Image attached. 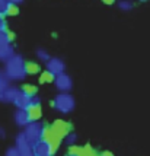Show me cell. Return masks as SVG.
Segmentation results:
<instances>
[{"instance_id":"6da1fadb","label":"cell","mask_w":150,"mask_h":156,"mask_svg":"<svg viewBox=\"0 0 150 156\" xmlns=\"http://www.w3.org/2000/svg\"><path fill=\"white\" fill-rule=\"evenodd\" d=\"M3 70L6 76L10 79L12 82H22L25 77H26L28 72H26V63L23 60V57L21 54L10 55L5 63H3Z\"/></svg>"},{"instance_id":"7a4b0ae2","label":"cell","mask_w":150,"mask_h":156,"mask_svg":"<svg viewBox=\"0 0 150 156\" xmlns=\"http://www.w3.org/2000/svg\"><path fill=\"white\" fill-rule=\"evenodd\" d=\"M53 107L60 114H70L76 107V101L70 92H60L53 101Z\"/></svg>"},{"instance_id":"3957f363","label":"cell","mask_w":150,"mask_h":156,"mask_svg":"<svg viewBox=\"0 0 150 156\" xmlns=\"http://www.w3.org/2000/svg\"><path fill=\"white\" fill-rule=\"evenodd\" d=\"M23 136L26 137V140L32 146H34L35 143H38L40 140L44 139V134H45V127H44V124L40 122L38 120H35V121H31L28 124L26 127H23Z\"/></svg>"},{"instance_id":"277c9868","label":"cell","mask_w":150,"mask_h":156,"mask_svg":"<svg viewBox=\"0 0 150 156\" xmlns=\"http://www.w3.org/2000/svg\"><path fill=\"white\" fill-rule=\"evenodd\" d=\"M13 40V35L10 34L9 31H0V61L5 63V61L15 54V47L12 44Z\"/></svg>"},{"instance_id":"5b68a950","label":"cell","mask_w":150,"mask_h":156,"mask_svg":"<svg viewBox=\"0 0 150 156\" xmlns=\"http://www.w3.org/2000/svg\"><path fill=\"white\" fill-rule=\"evenodd\" d=\"M32 152H34V156H53L55 152V146L44 137L42 140L32 146Z\"/></svg>"},{"instance_id":"8992f818","label":"cell","mask_w":150,"mask_h":156,"mask_svg":"<svg viewBox=\"0 0 150 156\" xmlns=\"http://www.w3.org/2000/svg\"><path fill=\"white\" fill-rule=\"evenodd\" d=\"M45 70L50 72L51 75H60V73H64L66 70V63L58 58V57H50L47 61H45Z\"/></svg>"},{"instance_id":"52a82bcc","label":"cell","mask_w":150,"mask_h":156,"mask_svg":"<svg viewBox=\"0 0 150 156\" xmlns=\"http://www.w3.org/2000/svg\"><path fill=\"white\" fill-rule=\"evenodd\" d=\"M15 146L18 147L21 156H34V152H32V144L26 140V137L23 136V133H19L16 139H15Z\"/></svg>"},{"instance_id":"ba28073f","label":"cell","mask_w":150,"mask_h":156,"mask_svg":"<svg viewBox=\"0 0 150 156\" xmlns=\"http://www.w3.org/2000/svg\"><path fill=\"white\" fill-rule=\"evenodd\" d=\"M55 88L58 89L60 92H70L72 88H73V80L72 77L67 75V73H60L54 77V82Z\"/></svg>"},{"instance_id":"9c48e42d","label":"cell","mask_w":150,"mask_h":156,"mask_svg":"<svg viewBox=\"0 0 150 156\" xmlns=\"http://www.w3.org/2000/svg\"><path fill=\"white\" fill-rule=\"evenodd\" d=\"M12 104L19 109H29L32 107V96L25 94V92L21 89V90L18 92V95H16V98L13 99Z\"/></svg>"},{"instance_id":"30bf717a","label":"cell","mask_w":150,"mask_h":156,"mask_svg":"<svg viewBox=\"0 0 150 156\" xmlns=\"http://www.w3.org/2000/svg\"><path fill=\"white\" fill-rule=\"evenodd\" d=\"M13 120H15V124L18 127H21V129L26 127L28 124L32 121V118L29 115V111L28 109H19V108H16V111H15Z\"/></svg>"},{"instance_id":"8fae6325","label":"cell","mask_w":150,"mask_h":156,"mask_svg":"<svg viewBox=\"0 0 150 156\" xmlns=\"http://www.w3.org/2000/svg\"><path fill=\"white\" fill-rule=\"evenodd\" d=\"M10 85H12V80L6 76L5 70L0 69V102L3 101V96H5V94H6V90L9 89Z\"/></svg>"},{"instance_id":"7c38bea8","label":"cell","mask_w":150,"mask_h":156,"mask_svg":"<svg viewBox=\"0 0 150 156\" xmlns=\"http://www.w3.org/2000/svg\"><path fill=\"white\" fill-rule=\"evenodd\" d=\"M19 90H21V88H18V86H15V85H10V86H9V89L6 90L5 96H3V101H2V102L12 104V102H13V99L16 98V95H18V92H19Z\"/></svg>"},{"instance_id":"4fadbf2b","label":"cell","mask_w":150,"mask_h":156,"mask_svg":"<svg viewBox=\"0 0 150 156\" xmlns=\"http://www.w3.org/2000/svg\"><path fill=\"white\" fill-rule=\"evenodd\" d=\"M51 130H53V131H54L58 137H61V139H63V137L68 133V124H66L64 121H55L54 127H53Z\"/></svg>"},{"instance_id":"5bb4252c","label":"cell","mask_w":150,"mask_h":156,"mask_svg":"<svg viewBox=\"0 0 150 156\" xmlns=\"http://www.w3.org/2000/svg\"><path fill=\"white\" fill-rule=\"evenodd\" d=\"M28 111H29V115L32 118V121L38 120V118L41 117V107H40V105H32Z\"/></svg>"},{"instance_id":"9a60e30c","label":"cell","mask_w":150,"mask_h":156,"mask_svg":"<svg viewBox=\"0 0 150 156\" xmlns=\"http://www.w3.org/2000/svg\"><path fill=\"white\" fill-rule=\"evenodd\" d=\"M118 7H120L121 10H124V12H130V10L134 7V5H133L131 0H120V2H118Z\"/></svg>"},{"instance_id":"2e32d148","label":"cell","mask_w":150,"mask_h":156,"mask_svg":"<svg viewBox=\"0 0 150 156\" xmlns=\"http://www.w3.org/2000/svg\"><path fill=\"white\" fill-rule=\"evenodd\" d=\"M63 139H64V142H66V144H67V146H75L76 142H77V134H76V133H70V131H68V133L63 137Z\"/></svg>"},{"instance_id":"e0dca14e","label":"cell","mask_w":150,"mask_h":156,"mask_svg":"<svg viewBox=\"0 0 150 156\" xmlns=\"http://www.w3.org/2000/svg\"><path fill=\"white\" fill-rule=\"evenodd\" d=\"M54 77H55L54 75H51L50 72L45 70V72L40 76V82H41V83H53V82H54Z\"/></svg>"},{"instance_id":"ac0fdd59","label":"cell","mask_w":150,"mask_h":156,"mask_svg":"<svg viewBox=\"0 0 150 156\" xmlns=\"http://www.w3.org/2000/svg\"><path fill=\"white\" fill-rule=\"evenodd\" d=\"M26 72L28 75H35L40 72V66L37 63H26Z\"/></svg>"},{"instance_id":"d6986e66","label":"cell","mask_w":150,"mask_h":156,"mask_svg":"<svg viewBox=\"0 0 150 156\" xmlns=\"http://www.w3.org/2000/svg\"><path fill=\"white\" fill-rule=\"evenodd\" d=\"M18 5H15V3H9V6H7L6 9V13H5V16H15V15H18Z\"/></svg>"},{"instance_id":"ffe728a7","label":"cell","mask_w":150,"mask_h":156,"mask_svg":"<svg viewBox=\"0 0 150 156\" xmlns=\"http://www.w3.org/2000/svg\"><path fill=\"white\" fill-rule=\"evenodd\" d=\"M37 57H38V60H41L45 63V61L50 58V54H48L44 48H38V50H37Z\"/></svg>"},{"instance_id":"44dd1931","label":"cell","mask_w":150,"mask_h":156,"mask_svg":"<svg viewBox=\"0 0 150 156\" xmlns=\"http://www.w3.org/2000/svg\"><path fill=\"white\" fill-rule=\"evenodd\" d=\"M22 90H23L25 94H28V95H31V96L37 95V92H38L37 86H32V85H25V86L22 88Z\"/></svg>"},{"instance_id":"7402d4cb","label":"cell","mask_w":150,"mask_h":156,"mask_svg":"<svg viewBox=\"0 0 150 156\" xmlns=\"http://www.w3.org/2000/svg\"><path fill=\"white\" fill-rule=\"evenodd\" d=\"M5 156H21V153H19V150H18L16 146H12V147H9L5 152Z\"/></svg>"},{"instance_id":"603a6c76","label":"cell","mask_w":150,"mask_h":156,"mask_svg":"<svg viewBox=\"0 0 150 156\" xmlns=\"http://www.w3.org/2000/svg\"><path fill=\"white\" fill-rule=\"evenodd\" d=\"M9 0H0V15H3L5 16V13H6V9L7 6H9Z\"/></svg>"},{"instance_id":"cb8c5ba5","label":"cell","mask_w":150,"mask_h":156,"mask_svg":"<svg viewBox=\"0 0 150 156\" xmlns=\"http://www.w3.org/2000/svg\"><path fill=\"white\" fill-rule=\"evenodd\" d=\"M7 29V25H6V19L3 15H0V31H6Z\"/></svg>"},{"instance_id":"d4e9b609","label":"cell","mask_w":150,"mask_h":156,"mask_svg":"<svg viewBox=\"0 0 150 156\" xmlns=\"http://www.w3.org/2000/svg\"><path fill=\"white\" fill-rule=\"evenodd\" d=\"M5 137H6V130L0 126V139H5Z\"/></svg>"},{"instance_id":"484cf974","label":"cell","mask_w":150,"mask_h":156,"mask_svg":"<svg viewBox=\"0 0 150 156\" xmlns=\"http://www.w3.org/2000/svg\"><path fill=\"white\" fill-rule=\"evenodd\" d=\"M98 156H114V155H112L111 152H102L101 155H98Z\"/></svg>"},{"instance_id":"4316f807","label":"cell","mask_w":150,"mask_h":156,"mask_svg":"<svg viewBox=\"0 0 150 156\" xmlns=\"http://www.w3.org/2000/svg\"><path fill=\"white\" fill-rule=\"evenodd\" d=\"M9 2H10V3H15V5H21L23 0H9Z\"/></svg>"},{"instance_id":"83f0119b","label":"cell","mask_w":150,"mask_h":156,"mask_svg":"<svg viewBox=\"0 0 150 156\" xmlns=\"http://www.w3.org/2000/svg\"><path fill=\"white\" fill-rule=\"evenodd\" d=\"M102 2H103V3H106V5H112L115 0H102Z\"/></svg>"}]
</instances>
